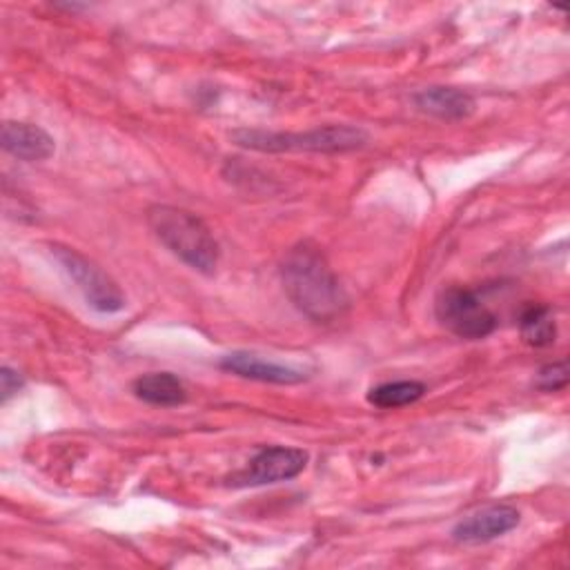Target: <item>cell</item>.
I'll return each instance as SVG.
<instances>
[{
	"mask_svg": "<svg viewBox=\"0 0 570 570\" xmlns=\"http://www.w3.org/2000/svg\"><path fill=\"white\" fill-rule=\"evenodd\" d=\"M283 287L289 301L312 321L330 323L347 309V294L318 247L301 243L281 265Z\"/></svg>",
	"mask_w": 570,
	"mask_h": 570,
	"instance_id": "obj_1",
	"label": "cell"
},
{
	"mask_svg": "<svg viewBox=\"0 0 570 570\" xmlns=\"http://www.w3.org/2000/svg\"><path fill=\"white\" fill-rule=\"evenodd\" d=\"M147 225L185 265L200 274H214L220 256L218 243L198 216L171 205H151L147 209Z\"/></svg>",
	"mask_w": 570,
	"mask_h": 570,
	"instance_id": "obj_2",
	"label": "cell"
},
{
	"mask_svg": "<svg viewBox=\"0 0 570 570\" xmlns=\"http://www.w3.org/2000/svg\"><path fill=\"white\" fill-rule=\"evenodd\" d=\"M232 140L254 151H316V154H343L361 149L367 142V131L354 125H325L307 131H265V129H238Z\"/></svg>",
	"mask_w": 570,
	"mask_h": 570,
	"instance_id": "obj_3",
	"label": "cell"
},
{
	"mask_svg": "<svg viewBox=\"0 0 570 570\" xmlns=\"http://www.w3.org/2000/svg\"><path fill=\"white\" fill-rule=\"evenodd\" d=\"M51 254L94 309L114 314L125 307V294L120 292L118 283L91 258L58 243L51 245Z\"/></svg>",
	"mask_w": 570,
	"mask_h": 570,
	"instance_id": "obj_4",
	"label": "cell"
},
{
	"mask_svg": "<svg viewBox=\"0 0 570 570\" xmlns=\"http://www.w3.org/2000/svg\"><path fill=\"white\" fill-rule=\"evenodd\" d=\"M434 314L439 323L459 338L476 341L497 330V316L472 289L461 285L441 289L434 303Z\"/></svg>",
	"mask_w": 570,
	"mask_h": 570,
	"instance_id": "obj_5",
	"label": "cell"
},
{
	"mask_svg": "<svg viewBox=\"0 0 570 570\" xmlns=\"http://www.w3.org/2000/svg\"><path fill=\"white\" fill-rule=\"evenodd\" d=\"M307 452L301 448H287V445H269L256 452V456L249 461V465L236 474V485H265V483H278L289 481L298 476L307 465Z\"/></svg>",
	"mask_w": 570,
	"mask_h": 570,
	"instance_id": "obj_6",
	"label": "cell"
},
{
	"mask_svg": "<svg viewBox=\"0 0 570 570\" xmlns=\"http://www.w3.org/2000/svg\"><path fill=\"white\" fill-rule=\"evenodd\" d=\"M519 510L508 503L485 505L468 517H463L452 528V539L459 543H485L497 537H503L519 523Z\"/></svg>",
	"mask_w": 570,
	"mask_h": 570,
	"instance_id": "obj_7",
	"label": "cell"
},
{
	"mask_svg": "<svg viewBox=\"0 0 570 570\" xmlns=\"http://www.w3.org/2000/svg\"><path fill=\"white\" fill-rule=\"evenodd\" d=\"M218 365L225 372L238 374L243 379L263 381V383H276V385H294V383H301L305 379V372L301 367L276 363V361H267V358H263L258 354L240 352V350L225 354L218 361Z\"/></svg>",
	"mask_w": 570,
	"mask_h": 570,
	"instance_id": "obj_8",
	"label": "cell"
},
{
	"mask_svg": "<svg viewBox=\"0 0 570 570\" xmlns=\"http://www.w3.org/2000/svg\"><path fill=\"white\" fill-rule=\"evenodd\" d=\"M2 147L20 160H45L53 154V138L38 125L7 120L2 125Z\"/></svg>",
	"mask_w": 570,
	"mask_h": 570,
	"instance_id": "obj_9",
	"label": "cell"
},
{
	"mask_svg": "<svg viewBox=\"0 0 570 570\" xmlns=\"http://www.w3.org/2000/svg\"><path fill=\"white\" fill-rule=\"evenodd\" d=\"M414 105L441 120H463L476 107L474 98L456 87H425L414 94Z\"/></svg>",
	"mask_w": 570,
	"mask_h": 570,
	"instance_id": "obj_10",
	"label": "cell"
},
{
	"mask_svg": "<svg viewBox=\"0 0 570 570\" xmlns=\"http://www.w3.org/2000/svg\"><path fill=\"white\" fill-rule=\"evenodd\" d=\"M131 390L140 401H145L149 405H158V407H174V405L185 403V399H187V390H185L183 381L178 376H174L171 372L142 374L134 381Z\"/></svg>",
	"mask_w": 570,
	"mask_h": 570,
	"instance_id": "obj_11",
	"label": "cell"
},
{
	"mask_svg": "<svg viewBox=\"0 0 570 570\" xmlns=\"http://www.w3.org/2000/svg\"><path fill=\"white\" fill-rule=\"evenodd\" d=\"M519 327H521V338L532 347H548L554 343V336H557L554 316H552V309L543 303L528 305L521 312Z\"/></svg>",
	"mask_w": 570,
	"mask_h": 570,
	"instance_id": "obj_12",
	"label": "cell"
},
{
	"mask_svg": "<svg viewBox=\"0 0 570 570\" xmlns=\"http://www.w3.org/2000/svg\"><path fill=\"white\" fill-rule=\"evenodd\" d=\"M425 394V385L419 381H390L372 387L367 401L381 410H394L416 403Z\"/></svg>",
	"mask_w": 570,
	"mask_h": 570,
	"instance_id": "obj_13",
	"label": "cell"
},
{
	"mask_svg": "<svg viewBox=\"0 0 570 570\" xmlns=\"http://www.w3.org/2000/svg\"><path fill=\"white\" fill-rule=\"evenodd\" d=\"M566 383H568V365H566V361H557V363H550V365L539 370L537 385L543 392H557V390L566 387Z\"/></svg>",
	"mask_w": 570,
	"mask_h": 570,
	"instance_id": "obj_14",
	"label": "cell"
},
{
	"mask_svg": "<svg viewBox=\"0 0 570 570\" xmlns=\"http://www.w3.org/2000/svg\"><path fill=\"white\" fill-rule=\"evenodd\" d=\"M22 387V379L18 376V372H13L11 367H2L0 370V392H2V401H7L11 394H16Z\"/></svg>",
	"mask_w": 570,
	"mask_h": 570,
	"instance_id": "obj_15",
	"label": "cell"
}]
</instances>
